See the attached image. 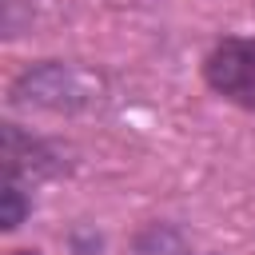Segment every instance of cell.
<instances>
[{
  "label": "cell",
  "instance_id": "obj_1",
  "mask_svg": "<svg viewBox=\"0 0 255 255\" xmlns=\"http://www.w3.org/2000/svg\"><path fill=\"white\" fill-rule=\"evenodd\" d=\"M199 80L215 100L255 116V32H227L211 40L199 60Z\"/></svg>",
  "mask_w": 255,
  "mask_h": 255
},
{
  "label": "cell",
  "instance_id": "obj_2",
  "mask_svg": "<svg viewBox=\"0 0 255 255\" xmlns=\"http://www.w3.org/2000/svg\"><path fill=\"white\" fill-rule=\"evenodd\" d=\"M0 163H4V179L8 183H20L28 191H36L40 183L64 175L68 159H64V147L16 120H4L0 124Z\"/></svg>",
  "mask_w": 255,
  "mask_h": 255
},
{
  "label": "cell",
  "instance_id": "obj_3",
  "mask_svg": "<svg viewBox=\"0 0 255 255\" xmlns=\"http://www.w3.org/2000/svg\"><path fill=\"white\" fill-rule=\"evenodd\" d=\"M12 104H36V108L64 112V108L88 104V88L76 68L60 60H40L36 68H24L12 80Z\"/></svg>",
  "mask_w": 255,
  "mask_h": 255
},
{
  "label": "cell",
  "instance_id": "obj_4",
  "mask_svg": "<svg viewBox=\"0 0 255 255\" xmlns=\"http://www.w3.org/2000/svg\"><path fill=\"white\" fill-rule=\"evenodd\" d=\"M131 251L135 255H215V251H203L175 219H147L135 227L131 235Z\"/></svg>",
  "mask_w": 255,
  "mask_h": 255
},
{
  "label": "cell",
  "instance_id": "obj_5",
  "mask_svg": "<svg viewBox=\"0 0 255 255\" xmlns=\"http://www.w3.org/2000/svg\"><path fill=\"white\" fill-rule=\"evenodd\" d=\"M32 207H36V191L4 179V187H0V231L4 235H16L32 219Z\"/></svg>",
  "mask_w": 255,
  "mask_h": 255
},
{
  "label": "cell",
  "instance_id": "obj_6",
  "mask_svg": "<svg viewBox=\"0 0 255 255\" xmlns=\"http://www.w3.org/2000/svg\"><path fill=\"white\" fill-rule=\"evenodd\" d=\"M8 255H40V251H36V247H12Z\"/></svg>",
  "mask_w": 255,
  "mask_h": 255
}]
</instances>
